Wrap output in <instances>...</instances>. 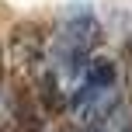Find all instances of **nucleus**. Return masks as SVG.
Wrapping results in <instances>:
<instances>
[{"instance_id":"1","label":"nucleus","mask_w":132,"mask_h":132,"mask_svg":"<svg viewBox=\"0 0 132 132\" xmlns=\"http://www.w3.org/2000/svg\"><path fill=\"white\" fill-rule=\"evenodd\" d=\"M11 111H14V118H18V125L24 132H42V111L31 101V90L18 87V90L11 94Z\"/></svg>"},{"instance_id":"3","label":"nucleus","mask_w":132,"mask_h":132,"mask_svg":"<svg viewBox=\"0 0 132 132\" xmlns=\"http://www.w3.org/2000/svg\"><path fill=\"white\" fill-rule=\"evenodd\" d=\"M38 101H42V108H45V115H59L63 111V94H59V84H56V73H45L42 77V84H38Z\"/></svg>"},{"instance_id":"4","label":"nucleus","mask_w":132,"mask_h":132,"mask_svg":"<svg viewBox=\"0 0 132 132\" xmlns=\"http://www.w3.org/2000/svg\"><path fill=\"white\" fill-rule=\"evenodd\" d=\"M0 59H4V52H0ZM0 80H4V63H0Z\"/></svg>"},{"instance_id":"2","label":"nucleus","mask_w":132,"mask_h":132,"mask_svg":"<svg viewBox=\"0 0 132 132\" xmlns=\"http://www.w3.org/2000/svg\"><path fill=\"white\" fill-rule=\"evenodd\" d=\"M115 80H118V66L111 59H90L84 73V84L101 87V90H115Z\"/></svg>"},{"instance_id":"5","label":"nucleus","mask_w":132,"mask_h":132,"mask_svg":"<svg viewBox=\"0 0 132 132\" xmlns=\"http://www.w3.org/2000/svg\"><path fill=\"white\" fill-rule=\"evenodd\" d=\"M129 132H132V129H129Z\"/></svg>"}]
</instances>
